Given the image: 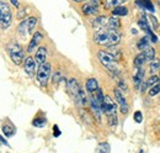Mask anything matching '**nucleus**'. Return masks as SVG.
<instances>
[{
  "label": "nucleus",
  "instance_id": "7c9ffc66",
  "mask_svg": "<svg viewBox=\"0 0 160 153\" xmlns=\"http://www.w3.org/2000/svg\"><path fill=\"white\" fill-rule=\"evenodd\" d=\"M46 124H47V120H46L44 117H38V119H35V120L32 121V125L36 126V127H38V129H42Z\"/></svg>",
  "mask_w": 160,
  "mask_h": 153
},
{
  "label": "nucleus",
  "instance_id": "4be33fe9",
  "mask_svg": "<svg viewBox=\"0 0 160 153\" xmlns=\"http://www.w3.org/2000/svg\"><path fill=\"white\" fill-rule=\"evenodd\" d=\"M145 62H147V57H145V55H144V52H143V53H139L137 57L134 58L133 64H134L136 68H140Z\"/></svg>",
  "mask_w": 160,
  "mask_h": 153
},
{
  "label": "nucleus",
  "instance_id": "a878e982",
  "mask_svg": "<svg viewBox=\"0 0 160 153\" xmlns=\"http://www.w3.org/2000/svg\"><path fill=\"white\" fill-rule=\"evenodd\" d=\"M137 47H138V50H140V51L147 50L149 47V37L148 36H144L143 38H140L139 41H138V43H137Z\"/></svg>",
  "mask_w": 160,
  "mask_h": 153
},
{
  "label": "nucleus",
  "instance_id": "6e6552de",
  "mask_svg": "<svg viewBox=\"0 0 160 153\" xmlns=\"http://www.w3.org/2000/svg\"><path fill=\"white\" fill-rule=\"evenodd\" d=\"M138 25L140 26V29L143 30V31H145V34H147V36L149 37V40L152 41V42H158V37L154 35V32L152 31V29H150V26H149V24H148V21L145 19V15H143V14H140V18L138 20Z\"/></svg>",
  "mask_w": 160,
  "mask_h": 153
},
{
  "label": "nucleus",
  "instance_id": "37998d69",
  "mask_svg": "<svg viewBox=\"0 0 160 153\" xmlns=\"http://www.w3.org/2000/svg\"><path fill=\"white\" fill-rule=\"evenodd\" d=\"M158 5H159V9H160V0H158Z\"/></svg>",
  "mask_w": 160,
  "mask_h": 153
},
{
  "label": "nucleus",
  "instance_id": "a211bd4d",
  "mask_svg": "<svg viewBox=\"0 0 160 153\" xmlns=\"http://www.w3.org/2000/svg\"><path fill=\"white\" fill-rule=\"evenodd\" d=\"M144 76H145L144 69H142V67L138 68V69H137V73H136L134 76H133V83H134V85H136L137 88H139L140 85H142L143 79H144Z\"/></svg>",
  "mask_w": 160,
  "mask_h": 153
},
{
  "label": "nucleus",
  "instance_id": "c85d7f7f",
  "mask_svg": "<svg viewBox=\"0 0 160 153\" xmlns=\"http://www.w3.org/2000/svg\"><path fill=\"white\" fill-rule=\"evenodd\" d=\"M127 0H107L106 1V8H112L115 9L116 6H121V4L126 3Z\"/></svg>",
  "mask_w": 160,
  "mask_h": 153
},
{
  "label": "nucleus",
  "instance_id": "20e7f679",
  "mask_svg": "<svg viewBox=\"0 0 160 153\" xmlns=\"http://www.w3.org/2000/svg\"><path fill=\"white\" fill-rule=\"evenodd\" d=\"M6 50H8V53H9V56L11 58V61L16 66H19V64L22 63V61L25 59V52H23L22 47H21L19 43L11 42V43L8 45Z\"/></svg>",
  "mask_w": 160,
  "mask_h": 153
},
{
  "label": "nucleus",
  "instance_id": "4c0bfd02",
  "mask_svg": "<svg viewBox=\"0 0 160 153\" xmlns=\"http://www.w3.org/2000/svg\"><path fill=\"white\" fill-rule=\"evenodd\" d=\"M53 136H54V137H58V136H60L59 127H58L57 125H54V126H53Z\"/></svg>",
  "mask_w": 160,
  "mask_h": 153
},
{
  "label": "nucleus",
  "instance_id": "ea45409f",
  "mask_svg": "<svg viewBox=\"0 0 160 153\" xmlns=\"http://www.w3.org/2000/svg\"><path fill=\"white\" fill-rule=\"evenodd\" d=\"M0 140H1V143H2V145H4V146H6V147H10V146H9V143H8V142H6V141H5V140H4V138H2V137H1V138H0Z\"/></svg>",
  "mask_w": 160,
  "mask_h": 153
},
{
  "label": "nucleus",
  "instance_id": "58836bf2",
  "mask_svg": "<svg viewBox=\"0 0 160 153\" xmlns=\"http://www.w3.org/2000/svg\"><path fill=\"white\" fill-rule=\"evenodd\" d=\"M89 3L92 4V5H95V6H98V8L100 5V0H89Z\"/></svg>",
  "mask_w": 160,
  "mask_h": 153
},
{
  "label": "nucleus",
  "instance_id": "ddd939ff",
  "mask_svg": "<svg viewBox=\"0 0 160 153\" xmlns=\"http://www.w3.org/2000/svg\"><path fill=\"white\" fill-rule=\"evenodd\" d=\"M35 59H36L37 66L44 64V63H46V59H47V48H46V47H40V48L36 51Z\"/></svg>",
  "mask_w": 160,
  "mask_h": 153
},
{
  "label": "nucleus",
  "instance_id": "f8f14e48",
  "mask_svg": "<svg viewBox=\"0 0 160 153\" xmlns=\"http://www.w3.org/2000/svg\"><path fill=\"white\" fill-rule=\"evenodd\" d=\"M42 38H43V36H42V34L38 32V31L33 34L32 40L30 41V43H28V46H27V52H28V53H31V52H33V51L36 50V47L38 46V43L41 42Z\"/></svg>",
  "mask_w": 160,
  "mask_h": 153
},
{
  "label": "nucleus",
  "instance_id": "c756f323",
  "mask_svg": "<svg viewBox=\"0 0 160 153\" xmlns=\"http://www.w3.org/2000/svg\"><path fill=\"white\" fill-rule=\"evenodd\" d=\"M144 55L147 57V61H153L155 58V50L152 47H148L147 50H144Z\"/></svg>",
  "mask_w": 160,
  "mask_h": 153
},
{
  "label": "nucleus",
  "instance_id": "9b49d317",
  "mask_svg": "<svg viewBox=\"0 0 160 153\" xmlns=\"http://www.w3.org/2000/svg\"><path fill=\"white\" fill-rule=\"evenodd\" d=\"M90 108H91V111H92L94 116L98 119V121H100V120H101V113H102V110H101V105H100V103L98 101L96 96H92V98H90Z\"/></svg>",
  "mask_w": 160,
  "mask_h": 153
},
{
  "label": "nucleus",
  "instance_id": "f03ea898",
  "mask_svg": "<svg viewBox=\"0 0 160 153\" xmlns=\"http://www.w3.org/2000/svg\"><path fill=\"white\" fill-rule=\"evenodd\" d=\"M98 58L101 62V64L112 74L113 76H120V67L117 66V59L113 57L111 53L106 52V51H100L98 53Z\"/></svg>",
  "mask_w": 160,
  "mask_h": 153
},
{
  "label": "nucleus",
  "instance_id": "72a5a7b5",
  "mask_svg": "<svg viewBox=\"0 0 160 153\" xmlns=\"http://www.w3.org/2000/svg\"><path fill=\"white\" fill-rule=\"evenodd\" d=\"M62 79H63L62 74H60L59 72H57V73L53 76V79H52V82H53V84H58V83H59Z\"/></svg>",
  "mask_w": 160,
  "mask_h": 153
},
{
  "label": "nucleus",
  "instance_id": "423d86ee",
  "mask_svg": "<svg viewBox=\"0 0 160 153\" xmlns=\"http://www.w3.org/2000/svg\"><path fill=\"white\" fill-rule=\"evenodd\" d=\"M67 88H68L69 95L73 98V100L75 101V104H78V103H79V95H80L81 87L78 84L77 79H75V78H70V79L67 82Z\"/></svg>",
  "mask_w": 160,
  "mask_h": 153
},
{
  "label": "nucleus",
  "instance_id": "2f4dec72",
  "mask_svg": "<svg viewBox=\"0 0 160 153\" xmlns=\"http://www.w3.org/2000/svg\"><path fill=\"white\" fill-rule=\"evenodd\" d=\"M149 95L150 96H155L157 94H159L160 93V83H158V84H155V85H153L150 89H149Z\"/></svg>",
  "mask_w": 160,
  "mask_h": 153
},
{
  "label": "nucleus",
  "instance_id": "473e14b6",
  "mask_svg": "<svg viewBox=\"0 0 160 153\" xmlns=\"http://www.w3.org/2000/svg\"><path fill=\"white\" fill-rule=\"evenodd\" d=\"M108 53H111V55H112L113 57L117 59V61H118V59H121V56H122V55H121V51H120V50H116V48H112V47L110 48Z\"/></svg>",
  "mask_w": 160,
  "mask_h": 153
},
{
  "label": "nucleus",
  "instance_id": "4468645a",
  "mask_svg": "<svg viewBox=\"0 0 160 153\" xmlns=\"http://www.w3.org/2000/svg\"><path fill=\"white\" fill-rule=\"evenodd\" d=\"M159 80L160 79L157 76H152L149 79H147V82H145V83H144V82L142 83V87H140L142 89H140V90H142V92H145L147 89H150L153 85L158 84V83H159Z\"/></svg>",
  "mask_w": 160,
  "mask_h": 153
},
{
  "label": "nucleus",
  "instance_id": "0eeeda50",
  "mask_svg": "<svg viewBox=\"0 0 160 153\" xmlns=\"http://www.w3.org/2000/svg\"><path fill=\"white\" fill-rule=\"evenodd\" d=\"M51 69H52V67L47 62L44 64L40 66V68L37 71V80H38L41 85H43V87L47 85V82H48L49 76H51Z\"/></svg>",
  "mask_w": 160,
  "mask_h": 153
},
{
  "label": "nucleus",
  "instance_id": "1a4fd4ad",
  "mask_svg": "<svg viewBox=\"0 0 160 153\" xmlns=\"http://www.w3.org/2000/svg\"><path fill=\"white\" fill-rule=\"evenodd\" d=\"M115 99H116V103L120 105V110L122 114H128V111H129V106H128V104H127V101H126V99H124V96L122 95V93L120 92V89L117 88V89H115Z\"/></svg>",
  "mask_w": 160,
  "mask_h": 153
},
{
  "label": "nucleus",
  "instance_id": "bb28decb",
  "mask_svg": "<svg viewBox=\"0 0 160 153\" xmlns=\"http://www.w3.org/2000/svg\"><path fill=\"white\" fill-rule=\"evenodd\" d=\"M27 22H28V32L33 34L35 29H36V25H37V18L32 16V18H30V19L27 20Z\"/></svg>",
  "mask_w": 160,
  "mask_h": 153
},
{
  "label": "nucleus",
  "instance_id": "412c9836",
  "mask_svg": "<svg viewBox=\"0 0 160 153\" xmlns=\"http://www.w3.org/2000/svg\"><path fill=\"white\" fill-rule=\"evenodd\" d=\"M128 14V9L126 6H116L112 10V15L113 16H126Z\"/></svg>",
  "mask_w": 160,
  "mask_h": 153
},
{
  "label": "nucleus",
  "instance_id": "2eb2a0df",
  "mask_svg": "<svg viewBox=\"0 0 160 153\" xmlns=\"http://www.w3.org/2000/svg\"><path fill=\"white\" fill-rule=\"evenodd\" d=\"M137 5L139 6L142 10H148L150 13H154V4L150 0H137Z\"/></svg>",
  "mask_w": 160,
  "mask_h": 153
},
{
  "label": "nucleus",
  "instance_id": "9d476101",
  "mask_svg": "<svg viewBox=\"0 0 160 153\" xmlns=\"http://www.w3.org/2000/svg\"><path fill=\"white\" fill-rule=\"evenodd\" d=\"M36 66L37 63L35 62V59L31 57H26L25 58V62H23V69L25 72L28 74L30 76H32L36 72Z\"/></svg>",
  "mask_w": 160,
  "mask_h": 153
},
{
  "label": "nucleus",
  "instance_id": "6ab92c4d",
  "mask_svg": "<svg viewBox=\"0 0 160 153\" xmlns=\"http://www.w3.org/2000/svg\"><path fill=\"white\" fill-rule=\"evenodd\" d=\"M99 89V84H98V80L95 78H90L88 82H86V90L89 93H96V90Z\"/></svg>",
  "mask_w": 160,
  "mask_h": 153
},
{
  "label": "nucleus",
  "instance_id": "dca6fc26",
  "mask_svg": "<svg viewBox=\"0 0 160 153\" xmlns=\"http://www.w3.org/2000/svg\"><path fill=\"white\" fill-rule=\"evenodd\" d=\"M81 10H82V13H84L85 15H88V16L95 15V14H98V11H99V10H98V6H95V5L90 4V3H86L85 5H82Z\"/></svg>",
  "mask_w": 160,
  "mask_h": 153
},
{
  "label": "nucleus",
  "instance_id": "7ed1b4c3",
  "mask_svg": "<svg viewBox=\"0 0 160 153\" xmlns=\"http://www.w3.org/2000/svg\"><path fill=\"white\" fill-rule=\"evenodd\" d=\"M101 110H102V113L106 114L107 120H108V124H110L111 126H116V125L118 124L117 115H116L117 106H116L115 101H113L108 95H106L103 98V101H102V104H101Z\"/></svg>",
  "mask_w": 160,
  "mask_h": 153
},
{
  "label": "nucleus",
  "instance_id": "39448f33",
  "mask_svg": "<svg viewBox=\"0 0 160 153\" xmlns=\"http://www.w3.org/2000/svg\"><path fill=\"white\" fill-rule=\"evenodd\" d=\"M0 9H1V18H0L1 30H6L11 24V11L8 4H5L4 1L0 3Z\"/></svg>",
  "mask_w": 160,
  "mask_h": 153
},
{
  "label": "nucleus",
  "instance_id": "c9c22d12",
  "mask_svg": "<svg viewBox=\"0 0 160 153\" xmlns=\"http://www.w3.org/2000/svg\"><path fill=\"white\" fill-rule=\"evenodd\" d=\"M118 89L122 90V92H127V90H128L127 84H126V83H123L122 80H118Z\"/></svg>",
  "mask_w": 160,
  "mask_h": 153
},
{
  "label": "nucleus",
  "instance_id": "f257e3e1",
  "mask_svg": "<svg viewBox=\"0 0 160 153\" xmlns=\"http://www.w3.org/2000/svg\"><path fill=\"white\" fill-rule=\"evenodd\" d=\"M120 34L116 30H110V29L98 30L94 35V42H96L100 46H105V47H113L120 42Z\"/></svg>",
  "mask_w": 160,
  "mask_h": 153
},
{
  "label": "nucleus",
  "instance_id": "aec40b11",
  "mask_svg": "<svg viewBox=\"0 0 160 153\" xmlns=\"http://www.w3.org/2000/svg\"><path fill=\"white\" fill-rule=\"evenodd\" d=\"M15 132H16V129L11 125V124H4L2 125V134L5 135L6 137H11V136H14L15 135Z\"/></svg>",
  "mask_w": 160,
  "mask_h": 153
},
{
  "label": "nucleus",
  "instance_id": "79ce46f5",
  "mask_svg": "<svg viewBox=\"0 0 160 153\" xmlns=\"http://www.w3.org/2000/svg\"><path fill=\"white\" fill-rule=\"evenodd\" d=\"M74 3H81V1H85V0H73Z\"/></svg>",
  "mask_w": 160,
  "mask_h": 153
},
{
  "label": "nucleus",
  "instance_id": "a19ab883",
  "mask_svg": "<svg viewBox=\"0 0 160 153\" xmlns=\"http://www.w3.org/2000/svg\"><path fill=\"white\" fill-rule=\"evenodd\" d=\"M11 3H12V5H15L16 8H19V1L18 0H10Z\"/></svg>",
  "mask_w": 160,
  "mask_h": 153
},
{
  "label": "nucleus",
  "instance_id": "5701e85b",
  "mask_svg": "<svg viewBox=\"0 0 160 153\" xmlns=\"http://www.w3.org/2000/svg\"><path fill=\"white\" fill-rule=\"evenodd\" d=\"M121 26L120 20L117 19L116 16H112L111 19H108V24H107V27L110 30H118Z\"/></svg>",
  "mask_w": 160,
  "mask_h": 153
},
{
  "label": "nucleus",
  "instance_id": "c03bdc74",
  "mask_svg": "<svg viewBox=\"0 0 160 153\" xmlns=\"http://www.w3.org/2000/svg\"><path fill=\"white\" fill-rule=\"evenodd\" d=\"M139 153H144V152H143V151H140V152Z\"/></svg>",
  "mask_w": 160,
  "mask_h": 153
},
{
  "label": "nucleus",
  "instance_id": "393cba45",
  "mask_svg": "<svg viewBox=\"0 0 160 153\" xmlns=\"http://www.w3.org/2000/svg\"><path fill=\"white\" fill-rule=\"evenodd\" d=\"M19 34H20L22 37H26L27 34H30L28 32V22H27V20L26 21H22L20 24V26H19Z\"/></svg>",
  "mask_w": 160,
  "mask_h": 153
},
{
  "label": "nucleus",
  "instance_id": "b1692460",
  "mask_svg": "<svg viewBox=\"0 0 160 153\" xmlns=\"http://www.w3.org/2000/svg\"><path fill=\"white\" fill-rule=\"evenodd\" d=\"M110 151H111L110 145L107 142H101V143L98 145L95 153H110Z\"/></svg>",
  "mask_w": 160,
  "mask_h": 153
},
{
  "label": "nucleus",
  "instance_id": "e433bc0d",
  "mask_svg": "<svg viewBox=\"0 0 160 153\" xmlns=\"http://www.w3.org/2000/svg\"><path fill=\"white\" fill-rule=\"evenodd\" d=\"M150 20H152V25H153L154 30H158V29H159V24H158V21H157V19H155V16L150 15Z\"/></svg>",
  "mask_w": 160,
  "mask_h": 153
},
{
  "label": "nucleus",
  "instance_id": "cd10ccee",
  "mask_svg": "<svg viewBox=\"0 0 160 153\" xmlns=\"http://www.w3.org/2000/svg\"><path fill=\"white\" fill-rule=\"evenodd\" d=\"M160 69V59L159 58H154L152 62H150V72L154 74L157 71Z\"/></svg>",
  "mask_w": 160,
  "mask_h": 153
},
{
  "label": "nucleus",
  "instance_id": "f704fd0d",
  "mask_svg": "<svg viewBox=\"0 0 160 153\" xmlns=\"http://www.w3.org/2000/svg\"><path fill=\"white\" fill-rule=\"evenodd\" d=\"M133 117H134V121H136V122H138V124H140V122H142V120H143V115H142L140 111H136Z\"/></svg>",
  "mask_w": 160,
  "mask_h": 153
},
{
  "label": "nucleus",
  "instance_id": "f3484780",
  "mask_svg": "<svg viewBox=\"0 0 160 153\" xmlns=\"http://www.w3.org/2000/svg\"><path fill=\"white\" fill-rule=\"evenodd\" d=\"M108 24V19L106 16H99L96 19H94L92 21V26L96 27L98 30H101V29H105V26Z\"/></svg>",
  "mask_w": 160,
  "mask_h": 153
}]
</instances>
